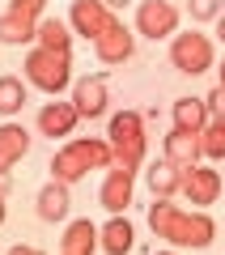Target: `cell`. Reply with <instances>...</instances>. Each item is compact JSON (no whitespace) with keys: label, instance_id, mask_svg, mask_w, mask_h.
<instances>
[{"label":"cell","instance_id":"7a4b0ae2","mask_svg":"<svg viewBox=\"0 0 225 255\" xmlns=\"http://www.w3.org/2000/svg\"><path fill=\"white\" fill-rule=\"evenodd\" d=\"M115 166V153H111V140H98V136H72L60 153L51 157V179L60 183H77L85 179L90 170H111Z\"/></svg>","mask_w":225,"mask_h":255},{"label":"cell","instance_id":"83f0119b","mask_svg":"<svg viewBox=\"0 0 225 255\" xmlns=\"http://www.w3.org/2000/svg\"><path fill=\"white\" fill-rule=\"evenodd\" d=\"M9 255H43V251H38V247H21V243H17V247H9Z\"/></svg>","mask_w":225,"mask_h":255},{"label":"cell","instance_id":"d6a6232c","mask_svg":"<svg viewBox=\"0 0 225 255\" xmlns=\"http://www.w3.org/2000/svg\"><path fill=\"white\" fill-rule=\"evenodd\" d=\"M162 255H179V251H162Z\"/></svg>","mask_w":225,"mask_h":255},{"label":"cell","instance_id":"d6986e66","mask_svg":"<svg viewBox=\"0 0 225 255\" xmlns=\"http://www.w3.org/2000/svg\"><path fill=\"white\" fill-rule=\"evenodd\" d=\"M170 115H174V128H183V132H204V124L213 115H208V102L204 98H174V107H170Z\"/></svg>","mask_w":225,"mask_h":255},{"label":"cell","instance_id":"e0dca14e","mask_svg":"<svg viewBox=\"0 0 225 255\" xmlns=\"http://www.w3.org/2000/svg\"><path fill=\"white\" fill-rule=\"evenodd\" d=\"M60 251H64V255H94V251H98V226H94L90 217H81V221H68Z\"/></svg>","mask_w":225,"mask_h":255},{"label":"cell","instance_id":"9c48e42d","mask_svg":"<svg viewBox=\"0 0 225 255\" xmlns=\"http://www.w3.org/2000/svg\"><path fill=\"white\" fill-rule=\"evenodd\" d=\"M183 196L191 200V209L217 204V196H221V174H217L213 166H191V170L183 174Z\"/></svg>","mask_w":225,"mask_h":255},{"label":"cell","instance_id":"30bf717a","mask_svg":"<svg viewBox=\"0 0 225 255\" xmlns=\"http://www.w3.org/2000/svg\"><path fill=\"white\" fill-rule=\"evenodd\" d=\"M107 102H111V94H107V77H102V73L81 77V81L72 85V107L81 111V119L107 115Z\"/></svg>","mask_w":225,"mask_h":255},{"label":"cell","instance_id":"5b68a950","mask_svg":"<svg viewBox=\"0 0 225 255\" xmlns=\"http://www.w3.org/2000/svg\"><path fill=\"white\" fill-rule=\"evenodd\" d=\"M170 64L179 68L183 77H200L208 73L217 64V47L208 34H200V30H187V34H174L170 38Z\"/></svg>","mask_w":225,"mask_h":255},{"label":"cell","instance_id":"52a82bcc","mask_svg":"<svg viewBox=\"0 0 225 255\" xmlns=\"http://www.w3.org/2000/svg\"><path fill=\"white\" fill-rule=\"evenodd\" d=\"M115 21L119 17H115V9H111L107 0H72V9H68V26H72V34H81V38L107 34Z\"/></svg>","mask_w":225,"mask_h":255},{"label":"cell","instance_id":"3957f363","mask_svg":"<svg viewBox=\"0 0 225 255\" xmlns=\"http://www.w3.org/2000/svg\"><path fill=\"white\" fill-rule=\"evenodd\" d=\"M21 73H26V85H34V90L60 98V94L72 85V55L34 47V51L26 55V64H21Z\"/></svg>","mask_w":225,"mask_h":255},{"label":"cell","instance_id":"277c9868","mask_svg":"<svg viewBox=\"0 0 225 255\" xmlns=\"http://www.w3.org/2000/svg\"><path fill=\"white\" fill-rule=\"evenodd\" d=\"M107 140H111V153H115V166L140 170V162H144V115L140 111H119V115H111Z\"/></svg>","mask_w":225,"mask_h":255},{"label":"cell","instance_id":"8fae6325","mask_svg":"<svg viewBox=\"0 0 225 255\" xmlns=\"http://www.w3.org/2000/svg\"><path fill=\"white\" fill-rule=\"evenodd\" d=\"M77 124H81V111L72 107V102H43V111H38V132L43 136H72L77 132Z\"/></svg>","mask_w":225,"mask_h":255},{"label":"cell","instance_id":"ffe728a7","mask_svg":"<svg viewBox=\"0 0 225 255\" xmlns=\"http://www.w3.org/2000/svg\"><path fill=\"white\" fill-rule=\"evenodd\" d=\"M183 166H174V162H157V166H149V174H144V179H149V191H153V196H162V200H170L174 191H183Z\"/></svg>","mask_w":225,"mask_h":255},{"label":"cell","instance_id":"d4e9b609","mask_svg":"<svg viewBox=\"0 0 225 255\" xmlns=\"http://www.w3.org/2000/svg\"><path fill=\"white\" fill-rule=\"evenodd\" d=\"M9 9L13 13H26V17H43L47 0H9Z\"/></svg>","mask_w":225,"mask_h":255},{"label":"cell","instance_id":"836d02e7","mask_svg":"<svg viewBox=\"0 0 225 255\" xmlns=\"http://www.w3.org/2000/svg\"><path fill=\"white\" fill-rule=\"evenodd\" d=\"M60 255H64V251H60Z\"/></svg>","mask_w":225,"mask_h":255},{"label":"cell","instance_id":"44dd1931","mask_svg":"<svg viewBox=\"0 0 225 255\" xmlns=\"http://www.w3.org/2000/svg\"><path fill=\"white\" fill-rule=\"evenodd\" d=\"M34 30H38V17H26V13H0V43L9 47H21V43H34Z\"/></svg>","mask_w":225,"mask_h":255},{"label":"cell","instance_id":"9a60e30c","mask_svg":"<svg viewBox=\"0 0 225 255\" xmlns=\"http://www.w3.org/2000/svg\"><path fill=\"white\" fill-rule=\"evenodd\" d=\"M200 132H183V128H174L170 136H166V162L183 166V170H191V166H200Z\"/></svg>","mask_w":225,"mask_h":255},{"label":"cell","instance_id":"603a6c76","mask_svg":"<svg viewBox=\"0 0 225 255\" xmlns=\"http://www.w3.org/2000/svg\"><path fill=\"white\" fill-rule=\"evenodd\" d=\"M200 153L208 162H225V119H208L200 132Z\"/></svg>","mask_w":225,"mask_h":255},{"label":"cell","instance_id":"ac0fdd59","mask_svg":"<svg viewBox=\"0 0 225 255\" xmlns=\"http://www.w3.org/2000/svg\"><path fill=\"white\" fill-rule=\"evenodd\" d=\"M34 47H47V51L72 55V26H68V21H60V17H38Z\"/></svg>","mask_w":225,"mask_h":255},{"label":"cell","instance_id":"484cf974","mask_svg":"<svg viewBox=\"0 0 225 255\" xmlns=\"http://www.w3.org/2000/svg\"><path fill=\"white\" fill-rule=\"evenodd\" d=\"M204 102H208V115H213V119H225V85H217Z\"/></svg>","mask_w":225,"mask_h":255},{"label":"cell","instance_id":"f1b7e54d","mask_svg":"<svg viewBox=\"0 0 225 255\" xmlns=\"http://www.w3.org/2000/svg\"><path fill=\"white\" fill-rule=\"evenodd\" d=\"M217 38H221V43H225V13H221V17H217Z\"/></svg>","mask_w":225,"mask_h":255},{"label":"cell","instance_id":"cb8c5ba5","mask_svg":"<svg viewBox=\"0 0 225 255\" xmlns=\"http://www.w3.org/2000/svg\"><path fill=\"white\" fill-rule=\"evenodd\" d=\"M187 13H191V21H217L221 17V0H187Z\"/></svg>","mask_w":225,"mask_h":255},{"label":"cell","instance_id":"4316f807","mask_svg":"<svg viewBox=\"0 0 225 255\" xmlns=\"http://www.w3.org/2000/svg\"><path fill=\"white\" fill-rule=\"evenodd\" d=\"M9 191H13V174L0 170V200H9Z\"/></svg>","mask_w":225,"mask_h":255},{"label":"cell","instance_id":"4dcf8cb0","mask_svg":"<svg viewBox=\"0 0 225 255\" xmlns=\"http://www.w3.org/2000/svg\"><path fill=\"white\" fill-rule=\"evenodd\" d=\"M217 73H221V81H217V85H225V60H221V68H217Z\"/></svg>","mask_w":225,"mask_h":255},{"label":"cell","instance_id":"7c38bea8","mask_svg":"<svg viewBox=\"0 0 225 255\" xmlns=\"http://www.w3.org/2000/svg\"><path fill=\"white\" fill-rule=\"evenodd\" d=\"M94 51H98L102 64H123V60H132V51H136V34L123 26V21H115L107 34L94 38Z\"/></svg>","mask_w":225,"mask_h":255},{"label":"cell","instance_id":"6da1fadb","mask_svg":"<svg viewBox=\"0 0 225 255\" xmlns=\"http://www.w3.org/2000/svg\"><path fill=\"white\" fill-rule=\"evenodd\" d=\"M149 230L170 247H191V251H204L217 238V226L204 209H179L162 196H153V204H149Z\"/></svg>","mask_w":225,"mask_h":255},{"label":"cell","instance_id":"1f68e13d","mask_svg":"<svg viewBox=\"0 0 225 255\" xmlns=\"http://www.w3.org/2000/svg\"><path fill=\"white\" fill-rule=\"evenodd\" d=\"M0 226H4V200H0Z\"/></svg>","mask_w":225,"mask_h":255},{"label":"cell","instance_id":"5bb4252c","mask_svg":"<svg viewBox=\"0 0 225 255\" xmlns=\"http://www.w3.org/2000/svg\"><path fill=\"white\" fill-rule=\"evenodd\" d=\"M38 217L43 221H68V209H72V196H68V183H60V179H51L43 191H38Z\"/></svg>","mask_w":225,"mask_h":255},{"label":"cell","instance_id":"2e32d148","mask_svg":"<svg viewBox=\"0 0 225 255\" xmlns=\"http://www.w3.org/2000/svg\"><path fill=\"white\" fill-rule=\"evenodd\" d=\"M30 153V132L21 124H0V170H13Z\"/></svg>","mask_w":225,"mask_h":255},{"label":"cell","instance_id":"ba28073f","mask_svg":"<svg viewBox=\"0 0 225 255\" xmlns=\"http://www.w3.org/2000/svg\"><path fill=\"white\" fill-rule=\"evenodd\" d=\"M132 191H136V170L111 166V170H107V179H102L98 204H102L107 213H127V204H132Z\"/></svg>","mask_w":225,"mask_h":255},{"label":"cell","instance_id":"4fadbf2b","mask_svg":"<svg viewBox=\"0 0 225 255\" xmlns=\"http://www.w3.org/2000/svg\"><path fill=\"white\" fill-rule=\"evenodd\" d=\"M132 247H136L132 221H127L123 213H111V221L98 230V251H107V255H127Z\"/></svg>","mask_w":225,"mask_h":255},{"label":"cell","instance_id":"7402d4cb","mask_svg":"<svg viewBox=\"0 0 225 255\" xmlns=\"http://www.w3.org/2000/svg\"><path fill=\"white\" fill-rule=\"evenodd\" d=\"M26 98H30L26 77H0V115H4V119L17 115V111L26 107Z\"/></svg>","mask_w":225,"mask_h":255},{"label":"cell","instance_id":"f546056e","mask_svg":"<svg viewBox=\"0 0 225 255\" xmlns=\"http://www.w3.org/2000/svg\"><path fill=\"white\" fill-rule=\"evenodd\" d=\"M111 9H127V4H132V0H107Z\"/></svg>","mask_w":225,"mask_h":255},{"label":"cell","instance_id":"8992f818","mask_svg":"<svg viewBox=\"0 0 225 255\" xmlns=\"http://www.w3.org/2000/svg\"><path fill=\"white\" fill-rule=\"evenodd\" d=\"M136 34L144 38H174L179 34V9L170 0H140L136 4Z\"/></svg>","mask_w":225,"mask_h":255}]
</instances>
